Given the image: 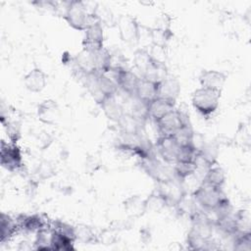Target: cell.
I'll return each mask as SVG.
<instances>
[{
    "mask_svg": "<svg viewBox=\"0 0 251 251\" xmlns=\"http://www.w3.org/2000/svg\"><path fill=\"white\" fill-rule=\"evenodd\" d=\"M98 4L93 2L70 1L63 18L74 29L84 31L89 25L98 22L96 10Z\"/></svg>",
    "mask_w": 251,
    "mask_h": 251,
    "instance_id": "cell-1",
    "label": "cell"
},
{
    "mask_svg": "<svg viewBox=\"0 0 251 251\" xmlns=\"http://www.w3.org/2000/svg\"><path fill=\"white\" fill-rule=\"evenodd\" d=\"M191 196L196 204L205 212L214 210L226 198L222 187L213 186L205 182H200L199 186L192 192Z\"/></svg>",
    "mask_w": 251,
    "mask_h": 251,
    "instance_id": "cell-2",
    "label": "cell"
},
{
    "mask_svg": "<svg viewBox=\"0 0 251 251\" xmlns=\"http://www.w3.org/2000/svg\"><path fill=\"white\" fill-rule=\"evenodd\" d=\"M222 91L200 87L197 88L191 97L193 108L202 116H210L219 107Z\"/></svg>",
    "mask_w": 251,
    "mask_h": 251,
    "instance_id": "cell-3",
    "label": "cell"
},
{
    "mask_svg": "<svg viewBox=\"0 0 251 251\" xmlns=\"http://www.w3.org/2000/svg\"><path fill=\"white\" fill-rule=\"evenodd\" d=\"M155 124L161 135H174L181 126L190 125V121L187 114L175 109Z\"/></svg>",
    "mask_w": 251,
    "mask_h": 251,
    "instance_id": "cell-4",
    "label": "cell"
},
{
    "mask_svg": "<svg viewBox=\"0 0 251 251\" xmlns=\"http://www.w3.org/2000/svg\"><path fill=\"white\" fill-rule=\"evenodd\" d=\"M156 190L164 197L167 206L170 205L176 207L186 195L182 180L178 179L177 177H174L163 182H158V188Z\"/></svg>",
    "mask_w": 251,
    "mask_h": 251,
    "instance_id": "cell-5",
    "label": "cell"
},
{
    "mask_svg": "<svg viewBox=\"0 0 251 251\" xmlns=\"http://www.w3.org/2000/svg\"><path fill=\"white\" fill-rule=\"evenodd\" d=\"M117 27L122 41L128 44L137 43L140 39L139 24L130 15H122L118 19Z\"/></svg>",
    "mask_w": 251,
    "mask_h": 251,
    "instance_id": "cell-6",
    "label": "cell"
},
{
    "mask_svg": "<svg viewBox=\"0 0 251 251\" xmlns=\"http://www.w3.org/2000/svg\"><path fill=\"white\" fill-rule=\"evenodd\" d=\"M0 162L2 167L10 172H15L21 169L23 166V156L19 146L14 142L6 143L5 141H2Z\"/></svg>",
    "mask_w": 251,
    "mask_h": 251,
    "instance_id": "cell-7",
    "label": "cell"
},
{
    "mask_svg": "<svg viewBox=\"0 0 251 251\" xmlns=\"http://www.w3.org/2000/svg\"><path fill=\"white\" fill-rule=\"evenodd\" d=\"M81 44L82 49L92 52L99 51L104 48L103 26L99 22L92 24L84 30Z\"/></svg>",
    "mask_w": 251,
    "mask_h": 251,
    "instance_id": "cell-8",
    "label": "cell"
},
{
    "mask_svg": "<svg viewBox=\"0 0 251 251\" xmlns=\"http://www.w3.org/2000/svg\"><path fill=\"white\" fill-rule=\"evenodd\" d=\"M156 147L165 163L173 165L176 162L180 146L173 135H161L157 140Z\"/></svg>",
    "mask_w": 251,
    "mask_h": 251,
    "instance_id": "cell-9",
    "label": "cell"
},
{
    "mask_svg": "<svg viewBox=\"0 0 251 251\" xmlns=\"http://www.w3.org/2000/svg\"><path fill=\"white\" fill-rule=\"evenodd\" d=\"M75 65L78 70V72L82 74L83 76L85 75L98 73L96 51L92 52V51H87L82 49L75 57Z\"/></svg>",
    "mask_w": 251,
    "mask_h": 251,
    "instance_id": "cell-10",
    "label": "cell"
},
{
    "mask_svg": "<svg viewBox=\"0 0 251 251\" xmlns=\"http://www.w3.org/2000/svg\"><path fill=\"white\" fill-rule=\"evenodd\" d=\"M37 117L46 125H55L60 118V108L56 101L47 99L37 106Z\"/></svg>",
    "mask_w": 251,
    "mask_h": 251,
    "instance_id": "cell-11",
    "label": "cell"
},
{
    "mask_svg": "<svg viewBox=\"0 0 251 251\" xmlns=\"http://www.w3.org/2000/svg\"><path fill=\"white\" fill-rule=\"evenodd\" d=\"M226 78V75L223 72L217 70H205L201 72L199 75V82L201 87L222 91Z\"/></svg>",
    "mask_w": 251,
    "mask_h": 251,
    "instance_id": "cell-12",
    "label": "cell"
},
{
    "mask_svg": "<svg viewBox=\"0 0 251 251\" xmlns=\"http://www.w3.org/2000/svg\"><path fill=\"white\" fill-rule=\"evenodd\" d=\"M179 93H180V83L176 78L167 76L165 79L158 82L157 97L176 103Z\"/></svg>",
    "mask_w": 251,
    "mask_h": 251,
    "instance_id": "cell-13",
    "label": "cell"
},
{
    "mask_svg": "<svg viewBox=\"0 0 251 251\" xmlns=\"http://www.w3.org/2000/svg\"><path fill=\"white\" fill-rule=\"evenodd\" d=\"M47 83V75L39 68H34L24 76L25 87L33 93L42 91Z\"/></svg>",
    "mask_w": 251,
    "mask_h": 251,
    "instance_id": "cell-14",
    "label": "cell"
},
{
    "mask_svg": "<svg viewBox=\"0 0 251 251\" xmlns=\"http://www.w3.org/2000/svg\"><path fill=\"white\" fill-rule=\"evenodd\" d=\"M158 96V82L151 81L144 77L139 78L134 97L139 101L148 104Z\"/></svg>",
    "mask_w": 251,
    "mask_h": 251,
    "instance_id": "cell-15",
    "label": "cell"
},
{
    "mask_svg": "<svg viewBox=\"0 0 251 251\" xmlns=\"http://www.w3.org/2000/svg\"><path fill=\"white\" fill-rule=\"evenodd\" d=\"M176 103L157 97L147 104V116L154 122L159 121L164 116L175 110Z\"/></svg>",
    "mask_w": 251,
    "mask_h": 251,
    "instance_id": "cell-16",
    "label": "cell"
},
{
    "mask_svg": "<svg viewBox=\"0 0 251 251\" xmlns=\"http://www.w3.org/2000/svg\"><path fill=\"white\" fill-rule=\"evenodd\" d=\"M99 105L105 116L110 121L118 123L125 114V109L123 105L116 99V94L107 96Z\"/></svg>",
    "mask_w": 251,
    "mask_h": 251,
    "instance_id": "cell-17",
    "label": "cell"
},
{
    "mask_svg": "<svg viewBox=\"0 0 251 251\" xmlns=\"http://www.w3.org/2000/svg\"><path fill=\"white\" fill-rule=\"evenodd\" d=\"M118 125L124 135H138L143 128V121L130 113H125Z\"/></svg>",
    "mask_w": 251,
    "mask_h": 251,
    "instance_id": "cell-18",
    "label": "cell"
},
{
    "mask_svg": "<svg viewBox=\"0 0 251 251\" xmlns=\"http://www.w3.org/2000/svg\"><path fill=\"white\" fill-rule=\"evenodd\" d=\"M52 229V236H51V246L52 250H73L74 247V241L75 238L65 232Z\"/></svg>",
    "mask_w": 251,
    "mask_h": 251,
    "instance_id": "cell-19",
    "label": "cell"
},
{
    "mask_svg": "<svg viewBox=\"0 0 251 251\" xmlns=\"http://www.w3.org/2000/svg\"><path fill=\"white\" fill-rule=\"evenodd\" d=\"M19 226L28 232H35L37 233L42 228L46 227L45 223L39 215H21L20 218L17 220Z\"/></svg>",
    "mask_w": 251,
    "mask_h": 251,
    "instance_id": "cell-20",
    "label": "cell"
},
{
    "mask_svg": "<svg viewBox=\"0 0 251 251\" xmlns=\"http://www.w3.org/2000/svg\"><path fill=\"white\" fill-rule=\"evenodd\" d=\"M167 76L169 75H168V69L166 65L163 62L154 58L151 65L147 69L146 73L141 77H144L154 82H160L161 80L165 79Z\"/></svg>",
    "mask_w": 251,
    "mask_h": 251,
    "instance_id": "cell-21",
    "label": "cell"
},
{
    "mask_svg": "<svg viewBox=\"0 0 251 251\" xmlns=\"http://www.w3.org/2000/svg\"><path fill=\"white\" fill-rule=\"evenodd\" d=\"M225 181H226L225 171L220 166H216L214 164L208 169L201 182H205L217 187H223Z\"/></svg>",
    "mask_w": 251,
    "mask_h": 251,
    "instance_id": "cell-22",
    "label": "cell"
},
{
    "mask_svg": "<svg viewBox=\"0 0 251 251\" xmlns=\"http://www.w3.org/2000/svg\"><path fill=\"white\" fill-rule=\"evenodd\" d=\"M83 77H84V84H85L88 92L90 93V95L92 96L94 101L97 104H100L107 96L103 93V91L101 90V88L98 84L97 74L94 73V74L85 75Z\"/></svg>",
    "mask_w": 251,
    "mask_h": 251,
    "instance_id": "cell-23",
    "label": "cell"
},
{
    "mask_svg": "<svg viewBox=\"0 0 251 251\" xmlns=\"http://www.w3.org/2000/svg\"><path fill=\"white\" fill-rule=\"evenodd\" d=\"M153 60L154 57H152L151 54L145 49H137L133 53V65L140 73L141 76L144 75Z\"/></svg>",
    "mask_w": 251,
    "mask_h": 251,
    "instance_id": "cell-24",
    "label": "cell"
},
{
    "mask_svg": "<svg viewBox=\"0 0 251 251\" xmlns=\"http://www.w3.org/2000/svg\"><path fill=\"white\" fill-rule=\"evenodd\" d=\"M19 224L17 220L15 221L9 215L4 213L1 214L0 218V228H1V242L8 240L14 235V233L19 228Z\"/></svg>",
    "mask_w": 251,
    "mask_h": 251,
    "instance_id": "cell-25",
    "label": "cell"
},
{
    "mask_svg": "<svg viewBox=\"0 0 251 251\" xmlns=\"http://www.w3.org/2000/svg\"><path fill=\"white\" fill-rule=\"evenodd\" d=\"M172 36L173 32L169 27H154L150 29L151 41L157 47H166Z\"/></svg>",
    "mask_w": 251,
    "mask_h": 251,
    "instance_id": "cell-26",
    "label": "cell"
},
{
    "mask_svg": "<svg viewBox=\"0 0 251 251\" xmlns=\"http://www.w3.org/2000/svg\"><path fill=\"white\" fill-rule=\"evenodd\" d=\"M144 212L156 213L160 212L164 207L167 206V203L164 197L157 191H153L146 199L143 200Z\"/></svg>",
    "mask_w": 251,
    "mask_h": 251,
    "instance_id": "cell-27",
    "label": "cell"
},
{
    "mask_svg": "<svg viewBox=\"0 0 251 251\" xmlns=\"http://www.w3.org/2000/svg\"><path fill=\"white\" fill-rule=\"evenodd\" d=\"M174 172L176 176L180 180H185L187 177H190L195 173V163L194 162H180L176 161L175 164H173Z\"/></svg>",
    "mask_w": 251,
    "mask_h": 251,
    "instance_id": "cell-28",
    "label": "cell"
},
{
    "mask_svg": "<svg viewBox=\"0 0 251 251\" xmlns=\"http://www.w3.org/2000/svg\"><path fill=\"white\" fill-rule=\"evenodd\" d=\"M194 135V131L192 129L191 125L181 126L173 136L179 144V146L183 145H192V138Z\"/></svg>",
    "mask_w": 251,
    "mask_h": 251,
    "instance_id": "cell-29",
    "label": "cell"
},
{
    "mask_svg": "<svg viewBox=\"0 0 251 251\" xmlns=\"http://www.w3.org/2000/svg\"><path fill=\"white\" fill-rule=\"evenodd\" d=\"M233 239L234 250H251V232H239L236 233Z\"/></svg>",
    "mask_w": 251,
    "mask_h": 251,
    "instance_id": "cell-30",
    "label": "cell"
},
{
    "mask_svg": "<svg viewBox=\"0 0 251 251\" xmlns=\"http://www.w3.org/2000/svg\"><path fill=\"white\" fill-rule=\"evenodd\" d=\"M199 151L193 145H183L179 147L177 160L180 162H194Z\"/></svg>",
    "mask_w": 251,
    "mask_h": 251,
    "instance_id": "cell-31",
    "label": "cell"
},
{
    "mask_svg": "<svg viewBox=\"0 0 251 251\" xmlns=\"http://www.w3.org/2000/svg\"><path fill=\"white\" fill-rule=\"evenodd\" d=\"M96 18L97 21L102 25H109L114 23V17L111 12L107 7H100L98 5L97 10H96Z\"/></svg>",
    "mask_w": 251,
    "mask_h": 251,
    "instance_id": "cell-32",
    "label": "cell"
},
{
    "mask_svg": "<svg viewBox=\"0 0 251 251\" xmlns=\"http://www.w3.org/2000/svg\"><path fill=\"white\" fill-rule=\"evenodd\" d=\"M75 239H78L84 243L91 242L94 239L93 233L87 226H76L75 227Z\"/></svg>",
    "mask_w": 251,
    "mask_h": 251,
    "instance_id": "cell-33",
    "label": "cell"
}]
</instances>
